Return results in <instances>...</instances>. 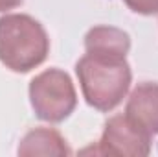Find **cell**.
Masks as SVG:
<instances>
[{"label":"cell","instance_id":"cell-4","mask_svg":"<svg viewBox=\"0 0 158 157\" xmlns=\"http://www.w3.org/2000/svg\"><path fill=\"white\" fill-rule=\"evenodd\" d=\"M116 157H145L151 154V135L134 124L127 115H114L105 122L98 146L83 150V154Z\"/></svg>","mask_w":158,"mask_h":157},{"label":"cell","instance_id":"cell-9","mask_svg":"<svg viewBox=\"0 0 158 157\" xmlns=\"http://www.w3.org/2000/svg\"><path fill=\"white\" fill-rule=\"evenodd\" d=\"M24 0H0V13H6L9 9H15L22 4Z\"/></svg>","mask_w":158,"mask_h":157},{"label":"cell","instance_id":"cell-2","mask_svg":"<svg viewBox=\"0 0 158 157\" xmlns=\"http://www.w3.org/2000/svg\"><path fill=\"white\" fill-rule=\"evenodd\" d=\"M50 39L39 20L24 13L0 17V61L13 72H30L42 65Z\"/></svg>","mask_w":158,"mask_h":157},{"label":"cell","instance_id":"cell-8","mask_svg":"<svg viewBox=\"0 0 158 157\" xmlns=\"http://www.w3.org/2000/svg\"><path fill=\"white\" fill-rule=\"evenodd\" d=\"M129 9L140 15H155L158 13V0H123Z\"/></svg>","mask_w":158,"mask_h":157},{"label":"cell","instance_id":"cell-1","mask_svg":"<svg viewBox=\"0 0 158 157\" xmlns=\"http://www.w3.org/2000/svg\"><path fill=\"white\" fill-rule=\"evenodd\" d=\"M83 96L98 111H112L127 96L132 81L131 65L121 56L85 54L76 63Z\"/></svg>","mask_w":158,"mask_h":157},{"label":"cell","instance_id":"cell-7","mask_svg":"<svg viewBox=\"0 0 158 157\" xmlns=\"http://www.w3.org/2000/svg\"><path fill=\"white\" fill-rule=\"evenodd\" d=\"M85 50L88 54L127 57L131 50V37L127 32L114 26H94L85 35Z\"/></svg>","mask_w":158,"mask_h":157},{"label":"cell","instance_id":"cell-5","mask_svg":"<svg viewBox=\"0 0 158 157\" xmlns=\"http://www.w3.org/2000/svg\"><path fill=\"white\" fill-rule=\"evenodd\" d=\"M125 115L151 137L158 135V83H138L129 94Z\"/></svg>","mask_w":158,"mask_h":157},{"label":"cell","instance_id":"cell-3","mask_svg":"<svg viewBox=\"0 0 158 157\" xmlns=\"http://www.w3.org/2000/svg\"><path fill=\"white\" fill-rule=\"evenodd\" d=\"M30 102L35 115L44 122H63L77 105L72 78L59 69H48L30 81Z\"/></svg>","mask_w":158,"mask_h":157},{"label":"cell","instance_id":"cell-6","mask_svg":"<svg viewBox=\"0 0 158 157\" xmlns=\"http://www.w3.org/2000/svg\"><path fill=\"white\" fill-rule=\"evenodd\" d=\"M20 157H68L72 155V150L66 142V139L53 128H35L24 135L19 146Z\"/></svg>","mask_w":158,"mask_h":157}]
</instances>
